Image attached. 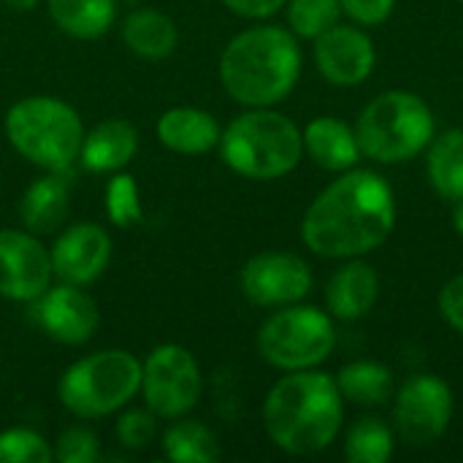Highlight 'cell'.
<instances>
[{"mask_svg": "<svg viewBox=\"0 0 463 463\" xmlns=\"http://www.w3.org/2000/svg\"><path fill=\"white\" fill-rule=\"evenodd\" d=\"M315 65L328 84L358 87L372 76L377 65V49L361 24L336 22L315 38Z\"/></svg>", "mask_w": 463, "mask_h": 463, "instance_id": "obj_14", "label": "cell"}, {"mask_svg": "<svg viewBox=\"0 0 463 463\" xmlns=\"http://www.w3.org/2000/svg\"><path fill=\"white\" fill-rule=\"evenodd\" d=\"M453 228H456V233L463 239V201L456 203V212H453Z\"/></svg>", "mask_w": 463, "mask_h": 463, "instance_id": "obj_36", "label": "cell"}, {"mask_svg": "<svg viewBox=\"0 0 463 463\" xmlns=\"http://www.w3.org/2000/svg\"><path fill=\"white\" fill-rule=\"evenodd\" d=\"M301 138H304V152L320 168L334 171V174L355 168L358 160L364 157L355 128H350L347 122L336 117H315L301 130Z\"/></svg>", "mask_w": 463, "mask_h": 463, "instance_id": "obj_20", "label": "cell"}, {"mask_svg": "<svg viewBox=\"0 0 463 463\" xmlns=\"http://www.w3.org/2000/svg\"><path fill=\"white\" fill-rule=\"evenodd\" d=\"M163 456L171 463H212L220 458V442L214 431L198 420L176 418L163 434Z\"/></svg>", "mask_w": 463, "mask_h": 463, "instance_id": "obj_25", "label": "cell"}, {"mask_svg": "<svg viewBox=\"0 0 463 463\" xmlns=\"http://www.w3.org/2000/svg\"><path fill=\"white\" fill-rule=\"evenodd\" d=\"M125 46L144 60H165L179 43V30L174 19L157 8H136L122 24Z\"/></svg>", "mask_w": 463, "mask_h": 463, "instance_id": "obj_21", "label": "cell"}, {"mask_svg": "<svg viewBox=\"0 0 463 463\" xmlns=\"http://www.w3.org/2000/svg\"><path fill=\"white\" fill-rule=\"evenodd\" d=\"M49 250L30 231H0V298L30 304L52 285Z\"/></svg>", "mask_w": 463, "mask_h": 463, "instance_id": "obj_13", "label": "cell"}, {"mask_svg": "<svg viewBox=\"0 0 463 463\" xmlns=\"http://www.w3.org/2000/svg\"><path fill=\"white\" fill-rule=\"evenodd\" d=\"M288 24L293 35L315 41L320 33L334 27L342 16L339 0H288Z\"/></svg>", "mask_w": 463, "mask_h": 463, "instance_id": "obj_27", "label": "cell"}, {"mask_svg": "<svg viewBox=\"0 0 463 463\" xmlns=\"http://www.w3.org/2000/svg\"><path fill=\"white\" fill-rule=\"evenodd\" d=\"M380 298V274L364 258H347L326 285V312L339 323L366 317Z\"/></svg>", "mask_w": 463, "mask_h": 463, "instance_id": "obj_16", "label": "cell"}, {"mask_svg": "<svg viewBox=\"0 0 463 463\" xmlns=\"http://www.w3.org/2000/svg\"><path fill=\"white\" fill-rule=\"evenodd\" d=\"M141 391V361L128 350H98L71 364L60 383V404L81 420H98L128 407Z\"/></svg>", "mask_w": 463, "mask_h": 463, "instance_id": "obj_7", "label": "cell"}, {"mask_svg": "<svg viewBox=\"0 0 463 463\" xmlns=\"http://www.w3.org/2000/svg\"><path fill=\"white\" fill-rule=\"evenodd\" d=\"M11 11H33V8H38V3L41 0H3Z\"/></svg>", "mask_w": 463, "mask_h": 463, "instance_id": "obj_35", "label": "cell"}, {"mask_svg": "<svg viewBox=\"0 0 463 463\" xmlns=\"http://www.w3.org/2000/svg\"><path fill=\"white\" fill-rule=\"evenodd\" d=\"M239 285L250 304L263 309H279L304 301L315 285V274L301 255L260 252L244 263Z\"/></svg>", "mask_w": 463, "mask_h": 463, "instance_id": "obj_11", "label": "cell"}, {"mask_svg": "<svg viewBox=\"0 0 463 463\" xmlns=\"http://www.w3.org/2000/svg\"><path fill=\"white\" fill-rule=\"evenodd\" d=\"M453 420V391L437 374H415L393 393V431L412 448L439 442Z\"/></svg>", "mask_w": 463, "mask_h": 463, "instance_id": "obj_10", "label": "cell"}, {"mask_svg": "<svg viewBox=\"0 0 463 463\" xmlns=\"http://www.w3.org/2000/svg\"><path fill=\"white\" fill-rule=\"evenodd\" d=\"M396 225V195L388 179L369 168L342 171L304 212L301 241L328 260L364 258L383 247Z\"/></svg>", "mask_w": 463, "mask_h": 463, "instance_id": "obj_1", "label": "cell"}, {"mask_svg": "<svg viewBox=\"0 0 463 463\" xmlns=\"http://www.w3.org/2000/svg\"><path fill=\"white\" fill-rule=\"evenodd\" d=\"M138 152V130L122 117H109L84 133L79 163L92 174H117Z\"/></svg>", "mask_w": 463, "mask_h": 463, "instance_id": "obj_18", "label": "cell"}, {"mask_svg": "<svg viewBox=\"0 0 463 463\" xmlns=\"http://www.w3.org/2000/svg\"><path fill=\"white\" fill-rule=\"evenodd\" d=\"M461 3H463V0H461Z\"/></svg>", "mask_w": 463, "mask_h": 463, "instance_id": "obj_37", "label": "cell"}, {"mask_svg": "<svg viewBox=\"0 0 463 463\" xmlns=\"http://www.w3.org/2000/svg\"><path fill=\"white\" fill-rule=\"evenodd\" d=\"M30 315L49 339L71 347L90 342L100 326L95 298L87 296L81 285L68 282L49 285L35 301H30Z\"/></svg>", "mask_w": 463, "mask_h": 463, "instance_id": "obj_12", "label": "cell"}, {"mask_svg": "<svg viewBox=\"0 0 463 463\" xmlns=\"http://www.w3.org/2000/svg\"><path fill=\"white\" fill-rule=\"evenodd\" d=\"M342 14L361 27H377L391 19L396 0H339Z\"/></svg>", "mask_w": 463, "mask_h": 463, "instance_id": "obj_32", "label": "cell"}, {"mask_svg": "<svg viewBox=\"0 0 463 463\" xmlns=\"http://www.w3.org/2000/svg\"><path fill=\"white\" fill-rule=\"evenodd\" d=\"M52 456L57 463H95L100 461V442L95 431L73 426L57 437V442L52 445Z\"/></svg>", "mask_w": 463, "mask_h": 463, "instance_id": "obj_30", "label": "cell"}, {"mask_svg": "<svg viewBox=\"0 0 463 463\" xmlns=\"http://www.w3.org/2000/svg\"><path fill=\"white\" fill-rule=\"evenodd\" d=\"M52 22L71 38H100L117 16V0H46Z\"/></svg>", "mask_w": 463, "mask_h": 463, "instance_id": "obj_24", "label": "cell"}, {"mask_svg": "<svg viewBox=\"0 0 463 463\" xmlns=\"http://www.w3.org/2000/svg\"><path fill=\"white\" fill-rule=\"evenodd\" d=\"M355 136L364 157L396 165L426 152L437 136V119L418 92L388 90L364 106L355 119Z\"/></svg>", "mask_w": 463, "mask_h": 463, "instance_id": "obj_5", "label": "cell"}, {"mask_svg": "<svg viewBox=\"0 0 463 463\" xmlns=\"http://www.w3.org/2000/svg\"><path fill=\"white\" fill-rule=\"evenodd\" d=\"M222 136L220 122L206 109L174 106L157 119V138L176 155H206L217 149Z\"/></svg>", "mask_w": 463, "mask_h": 463, "instance_id": "obj_19", "label": "cell"}, {"mask_svg": "<svg viewBox=\"0 0 463 463\" xmlns=\"http://www.w3.org/2000/svg\"><path fill=\"white\" fill-rule=\"evenodd\" d=\"M49 258L57 282L84 288L106 271L111 260V236L98 222L68 225L49 247Z\"/></svg>", "mask_w": 463, "mask_h": 463, "instance_id": "obj_15", "label": "cell"}, {"mask_svg": "<svg viewBox=\"0 0 463 463\" xmlns=\"http://www.w3.org/2000/svg\"><path fill=\"white\" fill-rule=\"evenodd\" d=\"M288 0H222V5L244 19H269L279 8H285Z\"/></svg>", "mask_w": 463, "mask_h": 463, "instance_id": "obj_34", "label": "cell"}, {"mask_svg": "<svg viewBox=\"0 0 463 463\" xmlns=\"http://www.w3.org/2000/svg\"><path fill=\"white\" fill-rule=\"evenodd\" d=\"M144 404L165 420L184 418L203 393V377L195 355L182 345H160L141 361Z\"/></svg>", "mask_w": 463, "mask_h": 463, "instance_id": "obj_9", "label": "cell"}, {"mask_svg": "<svg viewBox=\"0 0 463 463\" xmlns=\"http://www.w3.org/2000/svg\"><path fill=\"white\" fill-rule=\"evenodd\" d=\"M301 46L293 30L255 24L233 35L220 54V81L225 92L247 106H277L298 84Z\"/></svg>", "mask_w": 463, "mask_h": 463, "instance_id": "obj_3", "label": "cell"}, {"mask_svg": "<svg viewBox=\"0 0 463 463\" xmlns=\"http://www.w3.org/2000/svg\"><path fill=\"white\" fill-rule=\"evenodd\" d=\"M345 420V399L336 380L317 369L285 372L263 399V429L288 456H317L328 450Z\"/></svg>", "mask_w": 463, "mask_h": 463, "instance_id": "obj_2", "label": "cell"}, {"mask_svg": "<svg viewBox=\"0 0 463 463\" xmlns=\"http://www.w3.org/2000/svg\"><path fill=\"white\" fill-rule=\"evenodd\" d=\"M52 445L33 429L0 431V463H52Z\"/></svg>", "mask_w": 463, "mask_h": 463, "instance_id": "obj_29", "label": "cell"}, {"mask_svg": "<svg viewBox=\"0 0 463 463\" xmlns=\"http://www.w3.org/2000/svg\"><path fill=\"white\" fill-rule=\"evenodd\" d=\"M157 434V415L144 407V410H128L117 420V439L128 450H144L152 445Z\"/></svg>", "mask_w": 463, "mask_h": 463, "instance_id": "obj_31", "label": "cell"}, {"mask_svg": "<svg viewBox=\"0 0 463 463\" xmlns=\"http://www.w3.org/2000/svg\"><path fill=\"white\" fill-rule=\"evenodd\" d=\"M260 358L279 372H304L326 364L336 347V326L326 309L290 304L263 320L255 336Z\"/></svg>", "mask_w": 463, "mask_h": 463, "instance_id": "obj_8", "label": "cell"}, {"mask_svg": "<svg viewBox=\"0 0 463 463\" xmlns=\"http://www.w3.org/2000/svg\"><path fill=\"white\" fill-rule=\"evenodd\" d=\"M217 149L233 174L255 182H271L298 168L304 157V138L301 128L290 117L271 106H260L233 117L228 128H222Z\"/></svg>", "mask_w": 463, "mask_h": 463, "instance_id": "obj_4", "label": "cell"}, {"mask_svg": "<svg viewBox=\"0 0 463 463\" xmlns=\"http://www.w3.org/2000/svg\"><path fill=\"white\" fill-rule=\"evenodd\" d=\"M426 174L442 201H463V128H448L426 146Z\"/></svg>", "mask_w": 463, "mask_h": 463, "instance_id": "obj_22", "label": "cell"}, {"mask_svg": "<svg viewBox=\"0 0 463 463\" xmlns=\"http://www.w3.org/2000/svg\"><path fill=\"white\" fill-rule=\"evenodd\" d=\"M106 203V217L117 228H133L144 220V203H141V190L138 182L130 174H117L103 193Z\"/></svg>", "mask_w": 463, "mask_h": 463, "instance_id": "obj_28", "label": "cell"}, {"mask_svg": "<svg viewBox=\"0 0 463 463\" xmlns=\"http://www.w3.org/2000/svg\"><path fill=\"white\" fill-rule=\"evenodd\" d=\"M11 146L43 171H68L79 160L84 125L73 106L52 95H30L5 111Z\"/></svg>", "mask_w": 463, "mask_h": 463, "instance_id": "obj_6", "label": "cell"}, {"mask_svg": "<svg viewBox=\"0 0 463 463\" xmlns=\"http://www.w3.org/2000/svg\"><path fill=\"white\" fill-rule=\"evenodd\" d=\"M439 315L463 336V274L448 279L439 290Z\"/></svg>", "mask_w": 463, "mask_h": 463, "instance_id": "obj_33", "label": "cell"}, {"mask_svg": "<svg viewBox=\"0 0 463 463\" xmlns=\"http://www.w3.org/2000/svg\"><path fill=\"white\" fill-rule=\"evenodd\" d=\"M336 388L345 402L355 407H383L393 399L396 393V380L393 372L385 364L377 361H353L339 369L334 377Z\"/></svg>", "mask_w": 463, "mask_h": 463, "instance_id": "obj_23", "label": "cell"}, {"mask_svg": "<svg viewBox=\"0 0 463 463\" xmlns=\"http://www.w3.org/2000/svg\"><path fill=\"white\" fill-rule=\"evenodd\" d=\"M73 195V174L68 171H43L22 195L19 201V217L24 231L41 236L52 233L62 225L71 209Z\"/></svg>", "mask_w": 463, "mask_h": 463, "instance_id": "obj_17", "label": "cell"}, {"mask_svg": "<svg viewBox=\"0 0 463 463\" xmlns=\"http://www.w3.org/2000/svg\"><path fill=\"white\" fill-rule=\"evenodd\" d=\"M396 450V431L380 418H361L345 437V458L350 463H388Z\"/></svg>", "mask_w": 463, "mask_h": 463, "instance_id": "obj_26", "label": "cell"}]
</instances>
